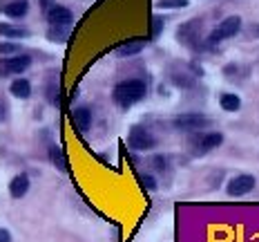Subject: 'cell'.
Wrapping results in <instances>:
<instances>
[{
	"label": "cell",
	"mask_w": 259,
	"mask_h": 242,
	"mask_svg": "<svg viewBox=\"0 0 259 242\" xmlns=\"http://www.w3.org/2000/svg\"><path fill=\"white\" fill-rule=\"evenodd\" d=\"M148 94V88L141 79H127V81H121V83L114 88V103L123 110L132 108L134 103L145 99Z\"/></svg>",
	"instance_id": "obj_1"
},
{
	"label": "cell",
	"mask_w": 259,
	"mask_h": 242,
	"mask_svg": "<svg viewBox=\"0 0 259 242\" xmlns=\"http://www.w3.org/2000/svg\"><path fill=\"white\" fill-rule=\"evenodd\" d=\"M221 144H224V134L221 132H214V130H210V132H192V139L188 142V146H190V150L197 157H201V155H206L210 153V150H214V148H219Z\"/></svg>",
	"instance_id": "obj_2"
},
{
	"label": "cell",
	"mask_w": 259,
	"mask_h": 242,
	"mask_svg": "<svg viewBox=\"0 0 259 242\" xmlns=\"http://www.w3.org/2000/svg\"><path fill=\"white\" fill-rule=\"evenodd\" d=\"M210 123L212 121L206 115H201V112H183V115L172 119V126L181 132H201L206 128H210Z\"/></svg>",
	"instance_id": "obj_3"
},
{
	"label": "cell",
	"mask_w": 259,
	"mask_h": 242,
	"mask_svg": "<svg viewBox=\"0 0 259 242\" xmlns=\"http://www.w3.org/2000/svg\"><path fill=\"white\" fill-rule=\"evenodd\" d=\"M177 36H179L181 45L190 47V50H203V36H201V20H188V23H183L179 27V31H177Z\"/></svg>",
	"instance_id": "obj_4"
},
{
	"label": "cell",
	"mask_w": 259,
	"mask_h": 242,
	"mask_svg": "<svg viewBox=\"0 0 259 242\" xmlns=\"http://www.w3.org/2000/svg\"><path fill=\"white\" fill-rule=\"evenodd\" d=\"M257 186V177L250 175V173H239L235 177H230L226 182V195L228 197H244V195H250Z\"/></svg>",
	"instance_id": "obj_5"
},
{
	"label": "cell",
	"mask_w": 259,
	"mask_h": 242,
	"mask_svg": "<svg viewBox=\"0 0 259 242\" xmlns=\"http://www.w3.org/2000/svg\"><path fill=\"white\" fill-rule=\"evenodd\" d=\"M127 144H130V148L139 150V153H148V150L156 148V137L148 130V128H143V126H134V128H130Z\"/></svg>",
	"instance_id": "obj_6"
},
{
	"label": "cell",
	"mask_w": 259,
	"mask_h": 242,
	"mask_svg": "<svg viewBox=\"0 0 259 242\" xmlns=\"http://www.w3.org/2000/svg\"><path fill=\"white\" fill-rule=\"evenodd\" d=\"M29 65H31V56H27V54H14V56L0 61V74L3 77L23 74L25 70H29Z\"/></svg>",
	"instance_id": "obj_7"
},
{
	"label": "cell",
	"mask_w": 259,
	"mask_h": 242,
	"mask_svg": "<svg viewBox=\"0 0 259 242\" xmlns=\"http://www.w3.org/2000/svg\"><path fill=\"white\" fill-rule=\"evenodd\" d=\"M74 20V14L63 5H54L47 9V23L50 27H69Z\"/></svg>",
	"instance_id": "obj_8"
},
{
	"label": "cell",
	"mask_w": 259,
	"mask_h": 242,
	"mask_svg": "<svg viewBox=\"0 0 259 242\" xmlns=\"http://www.w3.org/2000/svg\"><path fill=\"white\" fill-rule=\"evenodd\" d=\"M0 12L9 18H23L29 12V3L27 0H0Z\"/></svg>",
	"instance_id": "obj_9"
},
{
	"label": "cell",
	"mask_w": 259,
	"mask_h": 242,
	"mask_svg": "<svg viewBox=\"0 0 259 242\" xmlns=\"http://www.w3.org/2000/svg\"><path fill=\"white\" fill-rule=\"evenodd\" d=\"M72 126H74V130H76L78 134H83V132L90 130V128H92V110H90V108H85V106L74 108Z\"/></svg>",
	"instance_id": "obj_10"
},
{
	"label": "cell",
	"mask_w": 259,
	"mask_h": 242,
	"mask_svg": "<svg viewBox=\"0 0 259 242\" xmlns=\"http://www.w3.org/2000/svg\"><path fill=\"white\" fill-rule=\"evenodd\" d=\"M31 186V180L27 173H18L12 177V182H9V195L14 197V200H20V197L27 195V191H29Z\"/></svg>",
	"instance_id": "obj_11"
},
{
	"label": "cell",
	"mask_w": 259,
	"mask_h": 242,
	"mask_svg": "<svg viewBox=\"0 0 259 242\" xmlns=\"http://www.w3.org/2000/svg\"><path fill=\"white\" fill-rule=\"evenodd\" d=\"M0 36H5L9 41H18V39H27L29 29L20 25H12V23H0Z\"/></svg>",
	"instance_id": "obj_12"
},
{
	"label": "cell",
	"mask_w": 259,
	"mask_h": 242,
	"mask_svg": "<svg viewBox=\"0 0 259 242\" xmlns=\"http://www.w3.org/2000/svg\"><path fill=\"white\" fill-rule=\"evenodd\" d=\"M145 45H148V39H130L125 43H121V45L116 47V52L121 54V56H134V54H139Z\"/></svg>",
	"instance_id": "obj_13"
},
{
	"label": "cell",
	"mask_w": 259,
	"mask_h": 242,
	"mask_svg": "<svg viewBox=\"0 0 259 242\" xmlns=\"http://www.w3.org/2000/svg\"><path fill=\"white\" fill-rule=\"evenodd\" d=\"M47 157H50V161L54 166H56L61 173H67V159H65V153L61 146H50L47 148Z\"/></svg>",
	"instance_id": "obj_14"
},
{
	"label": "cell",
	"mask_w": 259,
	"mask_h": 242,
	"mask_svg": "<svg viewBox=\"0 0 259 242\" xmlns=\"http://www.w3.org/2000/svg\"><path fill=\"white\" fill-rule=\"evenodd\" d=\"M9 92H12L16 99H27L31 94V83L27 79H14L12 85H9Z\"/></svg>",
	"instance_id": "obj_15"
},
{
	"label": "cell",
	"mask_w": 259,
	"mask_h": 242,
	"mask_svg": "<svg viewBox=\"0 0 259 242\" xmlns=\"http://www.w3.org/2000/svg\"><path fill=\"white\" fill-rule=\"evenodd\" d=\"M219 106H221V110H226V112H237L241 108V99L233 92H224L219 96Z\"/></svg>",
	"instance_id": "obj_16"
},
{
	"label": "cell",
	"mask_w": 259,
	"mask_h": 242,
	"mask_svg": "<svg viewBox=\"0 0 259 242\" xmlns=\"http://www.w3.org/2000/svg\"><path fill=\"white\" fill-rule=\"evenodd\" d=\"M137 182L141 184L145 191H156V177L150 173H137Z\"/></svg>",
	"instance_id": "obj_17"
},
{
	"label": "cell",
	"mask_w": 259,
	"mask_h": 242,
	"mask_svg": "<svg viewBox=\"0 0 259 242\" xmlns=\"http://www.w3.org/2000/svg\"><path fill=\"white\" fill-rule=\"evenodd\" d=\"M163 23L165 20L161 18V16H152V18H150V39H156V36L163 31Z\"/></svg>",
	"instance_id": "obj_18"
},
{
	"label": "cell",
	"mask_w": 259,
	"mask_h": 242,
	"mask_svg": "<svg viewBox=\"0 0 259 242\" xmlns=\"http://www.w3.org/2000/svg\"><path fill=\"white\" fill-rule=\"evenodd\" d=\"M45 96H47V101H50L52 106H58V103H61V96H58V83H56V81H54L52 85L47 83V88H45Z\"/></svg>",
	"instance_id": "obj_19"
},
{
	"label": "cell",
	"mask_w": 259,
	"mask_h": 242,
	"mask_svg": "<svg viewBox=\"0 0 259 242\" xmlns=\"http://www.w3.org/2000/svg\"><path fill=\"white\" fill-rule=\"evenodd\" d=\"M67 29L69 27H50V31H47V39L56 41V43H63L67 39Z\"/></svg>",
	"instance_id": "obj_20"
},
{
	"label": "cell",
	"mask_w": 259,
	"mask_h": 242,
	"mask_svg": "<svg viewBox=\"0 0 259 242\" xmlns=\"http://www.w3.org/2000/svg\"><path fill=\"white\" fill-rule=\"evenodd\" d=\"M159 9H183L188 7V0H159Z\"/></svg>",
	"instance_id": "obj_21"
},
{
	"label": "cell",
	"mask_w": 259,
	"mask_h": 242,
	"mask_svg": "<svg viewBox=\"0 0 259 242\" xmlns=\"http://www.w3.org/2000/svg\"><path fill=\"white\" fill-rule=\"evenodd\" d=\"M150 164H152V168L156 173H165V170H168V159H165L163 155H154V157L150 159Z\"/></svg>",
	"instance_id": "obj_22"
},
{
	"label": "cell",
	"mask_w": 259,
	"mask_h": 242,
	"mask_svg": "<svg viewBox=\"0 0 259 242\" xmlns=\"http://www.w3.org/2000/svg\"><path fill=\"white\" fill-rule=\"evenodd\" d=\"M18 52H20L18 43H0V54H5V56H14Z\"/></svg>",
	"instance_id": "obj_23"
},
{
	"label": "cell",
	"mask_w": 259,
	"mask_h": 242,
	"mask_svg": "<svg viewBox=\"0 0 259 242\" xmlns=\"http://www.w3.org/2000/svg\"><path fill=\"white\" fill-rule=\"evenodd\" d=\"M7 119V103H5V99L0 96V121Z\"/></svg>",
	"instance_id": "obj_24"
},
{
	"label": "cell",
	"mask_w": 259,
	"mask_h": 242,
	"mask_svg": "<svg viewBox=\"0 0 259 242\" xmlns=\"http://www.w3.org/2000/svg\"><path fill=\"white\" fill-rule=\"evenodd\" d=\"M0 242H12V233L3 227H0Z\"/></svg>",
	"instance_id": "obj_25"
},
{
	"label": "cell",
	"mask_w": 259,
	"mask_h": 242,
	"mask_svg": "<svg viewBox=\"0 0 259 242\" xmlns=\"http://www.w3.org/2000/svg\"><path fill=\"white\" fill-rule=\"evenodd\" d=\"M252 31H255V34H259V27H252Z\"/></svg>",
	"instance_id": "obj_26"
}]
</instances>
